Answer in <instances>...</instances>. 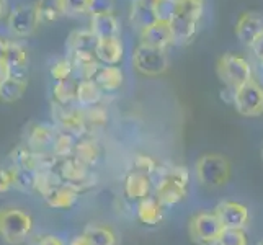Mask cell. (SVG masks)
Segmentation results:
<instances>
[{
    "mask_svg": "<svg viewBox=\"0 0 263 245\" xmlns=\"http://www.w3.org/2000/svg\"><path fill=\"white\" fill-rule=\"evenodd\" d=\"M154 196L165 208L177 206L188 195L190 172L183 165L160 167L152 178Z\"/></svg>",
    "mask_w": 263,
    "mask_h": 245,
    "instance_id": "1",
    "label": "cell"
},
{
    "mask_svg": "<svg viewBox=\"0 0 263 245\" xmlns=\"http://www.w3.org/2000/svg\"><path fill=\"white\" fill-rule=\"evenodd\" d=\"M177 12L170 20L175 46H186L193 43L199 33L201 20L206 13V0H175Z\"/></svg>",
    "mask_w": 263,
    "mask_h": 245,
    "instance_id": "2",
    "label": "cell"
},
{
    "mask_svg": "<svg viewBox=\"0 0 263 245\" xmlns=\"http://www.w3.org/2000/svg\"><path fill=\"white\" fill-rule=\"evenodd\" d=\"M195 175L206 188H221L228 185L232 175V165L222 154H203L195 163Z\"/></svg>",
    "mask_w": 263,
    "mask_h": 245,
    "instance_id": "3",
    "label": "cell"
},
{
    "mask_svg": "<svg viewBox=\"0 0 263 245\" xmlns=\"http://www.w3.org/2000/svg\"><path fill=\"white\" fill-rule=\"evenodd\" d=\"M216 74L224 87L237 88L253 79L252 62L239 52H224L216 62Z\"/></svg>",
    "mask_w": 263,
    "mask_h": 245,
    "instance_id": "4",
    "label": "cell"
},
{
    "mask_svg": "<svg viewBox=\"0 0 263 245\" xmlns=\"http://www.w3.org/2000/svg\"><path fill=\"white\" fill-rule=\"evenodd\" d=\"M33 231V217L20 208L0 210V239L10 245H18L28 239Z\"/></svg>",
    "mask_w": 263,
    "mask_h": 245,
    "instance_id": "5",
    "label": "cell"
},
{
    "mask_svg": "<svg viewBox=\"0 0 263 245\" xmlns=\"http://www.w3.org/2000/svg\"><path fill=\"white\" fill-rule=\"evenodd\" d=\"M131 62L136 72L144 77H160L168 70L170 58L167 49L152 48L139 43L131 54Z\"/></svg>",
    "mask_w": 263,
    "mask_h": 245,
    "instance_id": "6",
    "label": "cell"
},
{
    "mask_svg": "<svg viewBox=\"0 0 263 245\" xmlns=\"http://www.w3.org/2000/svg\"><path fill=\"white\" fill-rule=\"evenodd\" d=\"M235 111L246 118H257L263 115V84L252 79L240 87L234 88Z\"/></svg>",
    "mask_w": 263,
    "mask_h": 245,
    "instance_id": "7",
    "label": "cell"
},
{
    "mask_svg": "<svg viewBox=\"0 0 263 245\" xmlns=\"http://www.w3.org/2000/svg\"><path fill=\"white\" fill-rule=\"evenodd\" d=\"M51 115L59 131L74 134L76 138H84V136H87L88 124L84 115V108H80L79 105L66 106V105H59L56 102H52Z\"/></svg>",
    "mask_w": 263,
    "mask_h": 245,
    "instance_id": "8",
    "label": "cell"
},
{
    "mask_svg": "<svg viewBox=\"0 0 263 245\" xmlns=\"http://www.w3.org/2000/svg\"><path fill=\"white\" fill-rule=\"evenodd\" d=\"M224 225L214 213H199L190 219L188 234L198 245H214L221 237Z\"/></svg>",
    "mask_w": 263,
    "mask_h": 245,
    "instance_id": "9",
    "label": "cell"
},
{
    "mask_svg": "<svg viewBox=\"0 0 263 245\" xmlns=\"http://www.w3.org/2000/svg\"><path fill=\"white\" fill-rule=\"evenodd\" d=\"M41 26L34 4H23L12 8L7 15V30L15 38H30Z\"/></svg>",
    "mask_w": 263,
    "mask_h": 245,
    "instance_id": "10",
    "label": "cell"
},
{
    "mask_svg": "<svg viewBox=\"0 0 263 245\" xmlns=\"http://www.w3.org/2000/svg\"><path fill=\"white\" fill-rule=\"evenodd\" d=\"M58 174L62 181L77 186L80 192L95 185V175L92 172V167L85 165L84 162H80L74 156L59 160Z\"/></svg>",
    "mask_w": 263,
    "mask_h": 245,
    "instance_id": "11",
    "label": "cell"
},
{
    "mask_svg": "<svg viewBox=\"0 0 263 245\" xmlns=\"http://www.w3.org/2000/svg\"><path fill=\"white\" fill-rule=\"evenodd\" d=\"M214 214L219 217L224 229H246L250 221L249 208L237 201H221L214 208Z\"/></svg>",
    "mask_w": 263,
    "mask_h": 245,
    "instance_id": "12",
    "label": "cell"
},
{
    "mask_svg": "<svg viewBox=\"0 0 263 245\" xmlns=\"http://www.w3.org/2000/svg\"><path fill=\"white\" fill-rule=\"evenodd\" d=\"M263 34V16L257 12H243L235 23V36L246 48L255 43Z\"/></svg>",
    "mask_w": 263,
    "mask_h": 245,
    "instance_id": "13",
    "label": "cell"
},
{
    "mask_svg": "<svg viewBox=\"0 0 263 245\" xmlns=\"http://www.w3.org/2000/svg\"><path fill=\"white\" fill-rule=\"evenodd\" d=\"M58 136L56 126L44 123H33L25 133V144L36 152H51L54 139Z\"/></svg>",
    "mask_w": 263,
    "mask_h": 245,
    "instance_id": "14",
    "label": "cell"
},
{
    "mask_svg": "<svg viewBox=\"0 0 263 245\" xmlns=\"http://www.w3.org/2000/svg\"><path fill=\"white\" fill-rule=\"evenodd\" d=\"M139 40L142 44H147L152 48L168 49L170 46H175L174 31H172L170 22H156L154 25L147 26L146 30L139 33Z\"/></svg>",
    "mask_w": 263,
    "mask_h": 245,
    "instance_id": "15",
    "label": "cell"
},
{
    "mask_svg": "<svg viewBox=\"0 0 263 245\" xmlns=\"http://www.w3.org/2000/svg\"><path fill=\"white\" fill-rule=\"evenodd\" d=\"M156 4L157 0H131L129 23L138 33L159 22L156 13Z\"/></svg>",
    "mask_w": 263,
    "mask_h": 245,
    "instance_id": "16",
    "label": "cell"
},
{
    "mask_svg": "<svg viewBox=\"0 0 263 245\" xmlns=\"http://www.w3.org/2000/svg\"><path fill=\"white\" fill-rule=\"evenodd\" d=\"M80 190L70 183L62 181L56 188L52 190L49 195H46L43 199L46 201V204L52 210H59V211H67L72 210L80 199Z\"/></svg>",
    "mask_w": 263,
    "mask_h": 245,
    "instance_id": "17",
    "label": "cell"
},
{
    "mask_svg": "<svg viewBox=\"0 0 263 245\" xmlns=\"http://www.w3.org/2000/svg\"><path fill=\"white\" fill-rule=\"evenodd\" d=\"M126 54L124 43L121 36H113V38H100L95 48L97 59L106 66H120Z\"/></svg>",
    "mask_w": 263,
    "mask_h": 245,
    "instance_id": "18",
    "label": "cell"
},
{
    "mask_svg": "<svg viewBox=\"0 0 263 245\" xmlns=\"http://www.w3.org/2000/svg\"><path fill=\"white\" fill-rule=\"evenodd\" d=\"M124 195L129 201H141V199L151 196L154 190V181L149 175L142 172L133 170L124 178Z\"/></svg>",
    "mask_w": 263,
    "mask_h": 245,
    "instance_id": "19",
    "label": "cell"
},
{
    "mask_svg": "<svg viewBox=\"0 0 263 245\" xmlns=\"http://www.w3.org/2000/svg\"><path fill=\"white\" fill-rule=\"evenodd\" d=\"M88 28L93 31L97 38H113L121 36V20L115 12H103L90 15Z\"/></svg>",
    "mask_w": 263,
    "mask_h": 245,
    "instance_id": "20",
    "label": "cell"
},
{
    "mask_svg": "<svg viewBox=\"0 0 263 245\" xmlns=\"http://www.w3.org/2000/svg\"><path fill=\"white\" fill-rule=\"evenodd\" d=\"M124 70L120 66L100 64L92 80H95L103 92H118L124 84Z\"/></svg>",
    "mask_w": 263,
    "mask_h": 245,
    "instance_id": "21",
    "label": "cell"
},
{
    "mask_svg": "<svg viewBox=\"0 0 263 245\" xmlns=\"http://www.w3.org/2000/svg\"><path fill=\"white\" fill-rule=\"evenodd\" d=\"M164 210L165 206L162 204L156 196H147L138 201L136 208V216L144 225H157L164 219Z\"/></svg>",
    "mask_w": 263,
    "mask_h": 245,
    "instance_id": "22",
    "label": "cell"
},
{
    "mask_svg": "<svg viewBox=\"0 0 263 245\" xmlns=\"http://www.w3.org/2000/svg\"><path fill=\"white\" fill-rule=\"evenodd\" d=\"M69 58L74 64V74L82 79H93L97 69L100 67V62L93 51H74L69 52Z\"/></svg>",
    "mask_w": 263,
    "mask_h": 245,
    "instance_id": "23",
    "label": "cell"
},
{
    "mask_svg": "<svg viewBox=\"0 0 263 245\" xmlns=\"http://www.w3.org/2000/svg\"><path fill=\"white\" fill-rule=\"evenodd\" d=\"M28 88V80L22 74L8 76L2 84H0V102L4 103H15L18 102Z\"/></svg>",
    "mask_w": 263,
    "mask_h": 245,
    "instance_id": "24",
    "label": "cell"
},
{
    "mask_svg": "<svg viewBox=\"0 0 263 245\" xmlns=\"http://www.w3.org/2000/svg\"><path fill=\"white\" fill-rule=\"evenodd\" d=\"M77 105L80 108H88L98 105L103 98V90L98 87V84L92 79H82L77 82Z\"/></svg>",
    "mask_w": 263,
    "mask_h": 245,
    "instance_id": "25",
    "label": "cell"
},
{
    "mask_svg": "<svg viewBox=\"0 0 263 245\" xmlns=\"http://www.w3.org/2000/svg\"><path fill=\"white\" fill-rule=\"evenodd\" d=\"M98 38L93 34V31L90 28H82V30H74L67 38L66 48L67 52L74 51H93L97 48Z\"/></svg>",
    "mask_w": 263,
    "mask_h": 245,
    "instance_id": "26",
    "label": "cell"
},
{
    "mask_svg": "<svg viewBox=\"0 0 263 245\" xmlns=\"http://www.w3.org/2000/svg\"><path fill=\"white\" fill-rule=\"evenodd\" d=\"M4 61L7 62V66L12 69L13 74H20V70H23L28 66V51H26V48L20 41L8 40V46H7Z\"/></svg>",
    "mask_w": 263,
    "mask_h": 245,
    "instance_id": "27",
    "label": "cell"
},
{
    "mask_svg": "<svg viewBox=\"0 0 263 245\" xmlns=\"http://www.w3.org/2000/svg\"><path fill=\"white\" fill-rule=\"evenodd\" d=\"M77 82L74 79H67V80H59L52 84V102H56L59 105H77Z\"/></svg>",
    "mask_w": 263,
    "mask_h": 245,
    "instance_id": "28",
    "label": "cell"
},
{
    "mask_svg": "<svg viewBox=\"0 0 263 245\" xmlns=\"http://www.w3.org/2000/svg\"><path fill=\"white\" fill-rule=\"evenodd\" d=\"M74 157L79 159L80 162H84L85 165L93 167L97 165V162L100 160V147L98 144L84 136V138H79L76 149H74Z\"/></svg>",
    "mask_w": 263,
    "mask_h": 245,
    "instance_id": "29",
    "label": "cell"
},
{
    "mask_svg": "<svg viewBox=\"0 0 263 245\" xmlns=\"http://www.w3.org/2000/svg\"><path fill=\"white\" fill-rule=\"evenodd\" d=\"M82 234H85L88 240L93 245H116L118 243L116 234L113 232V229L108 228V225L88 224Z\"/></svg>",
    "mask_w": 263,
    "mask_h": 245,
    "instance_id": "30",
    "label": "cell"
},
{
    "mask_svg": "<svg viewBox=\"0 0 263 245\" xmlns=\"http://www.w3.org/2000/svg\"><path fill=\"white\" fill-rule=\"evenodd\" d=\"M77 139L74 134H69L66 131H59L58 129V136L56 139H54V144H52V154L56 156L59 160L62 159H67V157H72L74 156V149H76V144H77Z\"/></svg>",
    "mask_w": 263,
    "mask_h": 245,
    "instance_id": "31",
    "label": "cell"
},
{
    "mask_svg": "<svg viewBox=\"0 0 263 245\" xmlns=\"http://www.w3.org/2000/svg\"><path fill=\"white\" fill-rule=\"evenodd\" d=\"M34 8H36V13H38L41 25L52 23L62 16L59 0H36Z\"/></svg>",
    "mask_w": 263,
    "mask_h": 245,
    "instance_id": "32",
    "label": "cell"
},
{
    "mask_svg": "<svg viewBox=\"0 0 263 245\" xmlns=\"http://www.w3.org/2000/svg\"><path fill=\"white\" fill-rule=\"evenodd\" d=\"M49 74L54 82L59 80H67L74 76V64H72L70 58H59L51 64Z\"/></svg>",
    "mask_w": 263,
    "mask_h": 245,
    "instance_id": "33",
    "label": "cell"
},
{
    "mask_svg": "<svg viewBox=\"0 0 263 245\" xmlns=\"http://www.w3.org/2000/svg\"><path fill=\"white\" fill-rule=\"evenodd\" d=\"M84 115L88 126H93V128H102L108 123V110L102 105H93L84 108Z\"/></svg>",
    "mask_w": 263,
    "mask_h": 245,
    "instance_id": "34",
    "label": "cell"
},
{
    "mask_svg": "<svg viewBox=\"0 0 263 245\" xmlns=\"http://www.w3.org/2000/svg\"><path fill=\"white\" fill-rule=\"evenodd\" d=\"M62 15L66 16H80L88 15L90 0H59Z\"/></svg>",
    "mask_w": 263,
    "mask_h": 245,
    "instance_id": "35",
    "label": "cell"
},
{
    "mask_svg": "<svg viewBox=\"0 0 263 245\" xmlns=\"http://www.w3.org/2000/svg\"><path fill=\"white\" fill-rule=\"evenodd\" d=\"M133 165H134V170L142 172V174L149 175L151 178H154V175H156L157 170L160 168L157 160L151 156H147V154H138V156L134 157Z\"/></svg>",
    "mask_w": 263,
    "mask_h": 245,
    "instance_id": "36",
    "label": "cell"
},
{
    "mask_svg": "<svg viewBox=\"0 0 263 245\" xmlns=\"http://www.w3.org/2000/svg\"><path fill=\"white\" fill-rule=\"evenodd\" d=\"M214 245H249L243 229H224Z\"/></svg>",
    "mask_w": 263,
    "mask_h": 245,
    "instance_id": "37",
    "label": "cell"
},
{
    "mask_svg": "<svg viewBox=\"0 0 263 245\" xmlns=\"http://www.w3.org/2000/svg\"><path fill=\"white\" fill-rule=\"evenodd\" d=\"M175 12H177L175 0H157L156 13L160 22H170L175 16Z\"/></svg>",
    "mask_w": 263,
    "mask_h": 245,
    "instance_id": "38",
    "label": "cell"
},
{
    "mask_svg": "<svg viewBox=\"0 0 263 245\" xmlns=\"http://www.w3.org/2000/svg\"><path fill=\"white\" fill-rule=\"evenodd\" d=\"M15 188V170L13 165H0V193H7L8 190Z\"/></svg>",
    "mask_w": 263,
    "mask_h": 245,
    "instance_id": "39",
    "label": "cell"
},
{
    "mask_svg": "<svg viewBox=\"0 0 263 245\" xmlns=\"http://www.w3.org/2000/svg\"><path fill=\"white\" fill-rule=\"evenodd\" d=\"M103 12H115V0H90L88 15Z\"/></svg>",
    "mask_w": 263,
    "mask_h": 245,
    "instance_id": "40",
    "label": "cell"
},
{
    "mask_svg": "<svg viewBox=\"0 0 263 245\" xmlns=\"http://www.w3.org/2000/svg\"><path fill=\"white\" fill-rule=\"evenodd\" d=\"M250 52H252V56L257 59L258 64L263 67V34L250 46Z\"/></svg>",
    "mask_w": 263,
    "mask_h": 245,
    "instance_id": "41",
    "label": "cell"
},
{
    "mask_svg": "<svg viewBox=\"0 0 263 245\" xmlns=\"http://www.w3.org/2000/svg\"><path fill=\"white\" fill-rule=\"evenodd\" d=\"M36 245H67L64 240H62L59 235H54V234H44L38 239Z\"/></svg>",
    "mask_w": 263,
    "mask_h": 245,
    "instance_id": "42",
    "label": "cell"
},
{
    "mask_svg": "<svg viewBox=\"0 0 263 245\" xmlns=\"http://www.w3.org/2000/svg\"><path fill=\"white\" fill-rule=\"evenodd\" d=\"M13 72H12V69L7 66V62L5 61H0V84L8 77V76H12Z\"/></svg>",
    "mask_w": 263,
    "mask_h": 245,
    "instance_id": "43",
    "label": "cell"
},
{
    "mask_svg": "<svg viewBox=\"0 0 263 245\" xmlns=\"http://www.w3.org/2000/svg\"><path fill=\"white\" fill-rule=\"evenodd\" d=\"M69 245H93V243L88 240L85 234H80V235H76V237L69 242Z\"/></svg>",
    "mask_w": 263,
    "mask_h": 245,
    "instance_id": "44",
    "label": "cell"
},
{
    "mask_svg": "<svg viewBox=\"0 0 263 245\" xmlns=\"http://www.w3.org/2000/svg\"><path fill=\"white\" fill-rule=\"evenodd\" d=\"M7 46H8V40H5V38L0 36V61H4V58H5Z\"/></svg>",
    "mask_w": 263,
    "mask_h": 245,
    "instance_id": "45",
    "label": "cell"
},
{
    "mask_svg": "<svg viewBox=\"0 0 263 245\" xmlns=\"http://www.w3.org/2000/svg\"><path fill=\"white\" fill-rule=\"evenodd\" d=\"M8 13H7V5H5V0H0V20L5 18Z\"/></svg>",
    "mask_w": 263,
    "mask_h": 245,
    "instance_id": "46",
    "label": "cell"
},
{
    "mask_svg": "<svg viewBox=\"0 0 263 245\" xmlns=\"http://www.w3.org/2000/svg\"><path fill=\"white\" fill-rule=\"evenodd\" d=\"M258 245H263V242H260V243H258Z\"/></svg>",
    "mask_w": 263,
    "mask_h": 245,
    "instance_id": "47",
    "label": "cell"
}]
</instances>
